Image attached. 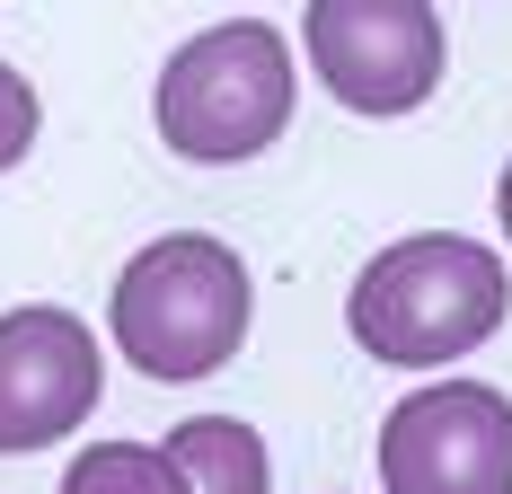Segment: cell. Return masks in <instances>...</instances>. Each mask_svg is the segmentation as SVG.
<instances>
[{"label":"cell","instance_id":"cell-1","mask_svg":"<svg viewBox=\"0 0 512 494\" xmlns=\"http://www.w3.org/2000/svg\"><path fill=\"white\" fill-rule=\"evenodd\" d=\"M512 309V274L495 247L451 239V230H415V239L380 247L354 274L345 300V327L371 362H398V371H433V362H460L477 353Z\"/></svg>","mask_w":512,"mask_h":494},{"label":"cell","instance_id":"cell-2","mask_svg":"<svg viewBox=\"0 0 512 494\" xmlns=\"http://www.w3.org/2000/svg\"><path fill=\"white\" fill-rule=\"evenodd\" d=\"M248 309H256V292L230 247L204 239V230H168L115 274L106 327H115V353L142 380L177 389V380H212L248 345Z\"/></svg>","mask_w":512,"mask_h":494},{"label":"cell","instance_id":"cell-3","mask_svg":"<svg viewBox=\"0 0 512 494\" xmlns=\"http://www.w3.org/2000/svg\"><path fill=\"white\" fill-rule=\"evenodd\" d=\"M292 98H301L292 45L265 18H230V27H204V36H186L168 53L151 115H159V142L177 159L230 168V159H256V150L283 142Z\"/></svg>","mask_w":512,"mask_h":494},{"label":"cell","instance_id":"cell-4","mask_svg":"<svg viewBox=\"0 0 512 494\" xmlns=\"http://www.w3.org/2000/svg\"><path fill=\"white\" fill-rule=\"evenodd\" d=\"M301 45L345 115H415L451 62L433 0H309Z\"/></svg>","mask_w":512,"mask_h":494},{"label":"cell","instance_id":"cell-5","mask_svg":"<svg viewBox=\"0 0 512 494\" xmlns=\"http://www.w3.org/2000/svg\"><path fill=\"white\" fill-rule=\"evenodd\" d=\"M389 494H512V397L486 380H433L380 415Z\"/></svg>","mask_w":512,"mask_h":494},{"label":"cell","instance_id":"cell-6","mask_svg":"<svg viewBox=\"0 0 512 494\" xmlns=\"http://www.w3.org/2000/svg\"><path fill=\"white\" fill-rule=\"evenodd\" d=\"M98 389H106V353L71 309H53V300L0 309V459L53 450L62 433H80Z\"/></svg>","mask_w":512,"mask_h":494},{"label":"cell","instance_id":"cell-7","mask_svg":"<svg viewBox=\"0 0 512 494\" xmlns=\"http://www.w3.org/2000/svg\"><path fill=\"white\" fill-rule=\"evenodd\" d=\"M168 459L186 468L195 494H274L265 442H256V424H239V415H186L168 433Z\"/></svg>","mask_w":512,"mask_h":494},{"label":"cell","instance_id":"cell-8","mask_svg":"<svg viewBox=\"0 0 512 494\" xmlns=\"http://www.w3.org/2000/svg\"><path fill=\"white\" fill-rule=\"evenodd\" d=\"M62 494H195L168 442H89L62 468Z\"/></svg>","mask_w":512,"mask_h":494},{"label":"cell","instance_id":"cell-9","mask_svg":"<svg viewBox=\"0 0 512 494\" xmlns=\"http://www.w3.org/2000/svg\"><path fill=\"white\" fill-rule=\"evenodd\" d=\"M36 124H45V106H36V89L0 62V168H18L27 150H36Z\"/></svg>","mask_w":512,"mask_h":494},{"label":"cell","instance_id":"cell-10","mask_svg":"<svg viewBox=\"0 0 512 494\" xmlns=\"http://www.w3.org/2000/svg\"><path fill=\"white\" fill-rule=\"evenodd\" d=\"M495 212H504V239H512V159H504V177H495Z\"/></svg>","mask_w":512,"mask_h":494}]
</instances>
